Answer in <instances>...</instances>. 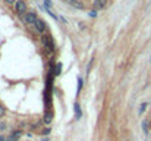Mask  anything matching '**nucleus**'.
<instances>
[{"label":"nucleus","mask_w":151,"mask_h":141,"mask_svg":"<svg viewBox=\"0 0 151 141\" xmlns=\"http://www.w3.org/2000/svg\"><path fill=\"white\" fill-rule=\"evenodd\" d=\"M22 21L27 24V25H34L37 21H38V16L35 12H27L24 16H22Z\"/></svg>","instance_id":"obj_1"},{"label":"nucleus","mask_w":151,"mask_h":141,"mask_svg":"<svg viewBox=\"0 0 151 141\" xmlns=\"http://www.w3.org/2000/svg\"><path fill=\"white\" fill-rule=\"evenodd\" d=\"M15 12L19 16H24L27 13V3L24 0H16V3H15Z\"/></svg>","instance_id":"obj_2"},{"label":"nucleus","mask_w":151,"mask_h":141,"mask_svg":"<svg viewBox=\"0 0 151 141\" xmlns=\"http://www.w3.org/2000/svg\"><path fill=\"white\" fill-rule=\"evenodd\" d=\"M34 27H35V30H37V33H38V34H43V33L46 31V28H47L43 19H38V21L34 24Z\"/></svg>","instance_id":"obj_3"},{"label":"nucleus","mask_w":151,"mask_h":141,"mask_svg":"<svg viewBox=\"0 0 151 141\" xmlns=\"http://www.w3.org/2000/svg\"><path fill=\"white\" fill-rule=\"evenodd\" d=\"M106 4H107V0H94L93 1V6H94L96 10H100L103 7H106Z\"/></svg>","instance_id":"obj_4"},{"label":"nucleus","mask_w":151,"mask_h":141,"mask_svg":"<svg viewBox=\"0 0 151 141\" xmlns=\"http://www.w3.org/2000/svg\"><path fill=\"white\" fill-rule=\"evenodd\" d=\"M73 110H75V119H81V118H82V112H81V109H79V104H78V103H75V104H73Z\"/></svg>","instance_id":"obj_5"},{"label":"nucleus","mask_w":151,"mask_h":141,"mask_svg":"<svg viewBox=\"0 0 151 141\" xmlns=\"http://www.w3.org/2000/svg\"><path fill=\"white\" fill-rule=\"evenodd\" d=\"M69 4H70L72 7H75V9H84V3L79 1V0H73V1H70Z\"/></svg>","instance_id":"obj_6"},{"label":"nucleus","mask_w":151,"mask_h":141,"mask_svg":"<svg viewBox=\"0 0 151 141\" xmlns=\"http://www.w3.org/2000/svg\"><path fill=\"white\" fill-rule=\"evenodd\" d=\"M82 85H84V80L79 77V78H78V94L81 93V90H82Z\"/></svg>","instance_id":"obj_7"},{"label":"nucleus","mask_w":151,"mask_h":141,"mask_svg":"<svg viewBox=\"0 0 151 141\" xmlns=\"http://www.w3.org/2000/svg\"><path fill=\"white\" fill-rule=\"evenodd\" d=\"M54 74H56V75H60V74H62V63H57V65H56Z\"/></svg>","instance_id":"obj_8"},{"label":"nucleus","mask_w":151,"mask_h":141,"mask_svg":"<svg viewBox=\"0 0 151 141\" xmlns=\"http://www.w3.org/2000/svg\"><path fill=\"white\" fill-rule=\"evenodd\" d=\"M142 131H144L145 134H148V121H144V122H142Z\"/></svg>","instance_id":"obj_9"},{"label":"nucleus","mask_w":151,"mask_h":141,"mask_svg":"<svg viewBox=\"0 0 151 141\" xmlns=\"http://www.w3.org/2000/svg\"><path fill=\"white\" fill-rule=\"evenodd\" d=\"M44 122H46V124H50V122H51V113H49V112H47V113L44 115Z\"/></svg>","instance_id":"obj_10"},{"label":"nucleus","mask_w":151,"mask_h":141,"mask_svg":"<svg viewBox=\"0 0 151 141\" xmlns=\"http://www.w3.org/2000/svg\"><path fill=\"white\" fill-rule=\"evenodd\" d=\"M147 106H148L147 103H142V104H141V107H139V115H142V113L145 112V109H147Z\"/></svg>","instance_id":"obj_11"},{"label":"nucleus","mask_w":151,"mask_h":141,"mask_svg":"<svg viewBox=\"0 0 151 141\" xmlns=\"http://www.w3.org/2000/svg\"><path fill=\"white\" fill-rule=\"evenodd\" d=\"M44 4H46V7H47V9H51V6H53L51 0H44Z\"/></svg>","instance_id":"obj_12"},{"label":"nucleus","mask_w":151,"mask_h":141,"mask_svg":"<svg viewBox=\"0 0 151 141\" xmlns=\"http://www.w3.org/2000/svg\"><path fill=\"white\" fill-rule=\"evenodd\" d=\"M50 132H51L50 128H44V129H43V135H49Z\"/></svg>","instance_id":"obj_13"},{"label":"nucleus","mask_w":151,"mask_h":141,"mask_svg":"<svg viewBox=\"0 0 151 141\" xmlns=\"http://www.w3.org/2000/svg\"><path fill=\"white\" fill-rule=\"evenodd\" d=\"M90 16H91V18H96V16H97V10H96V9L91 10V12H90Z\"/></svg>","instance_id":"obj_14"},{"label":"nucleus","mask_w":151,"mask_h":141,"mask_svg":"<svg viewBox=\"0 0 151 141\" xmlns=\"http://www.w3.org/2000/svg\"><path fill=\"white\" fill-rule=\"evenodd\" d=\"M4 115V107H3V104H0V118Z\"/></svg>","instance_id":"obj_15"},{"label":"nucleus","mask_w":151,"mask_h":141,"mask_svg":"<svg viewBox=\"0 0 151 141\" xmlns=\"http://www.w3.org/2000/svg\"><path fill=\"white\" fill-rule=\"evenodd\" d=\"M91 65H93V59L90 60V63H88V66H87V72H90V69H91Z\"/></svg>","instance_id":"obj_16"},{"label":"nucleus","mask_w":151,"mask_h":141,"mask_svg":"<svg viewBox=\"0 0 151 141\" xmlns=\"http://www.w3.org/2000/svg\"><path fill=\"white\" fill-rule=\"evenodd\" d=\"M4 1H6L7 4H15V3H16V0H4Z\"/></svg>","instance_id":"obj_17"},{"label":"nucleus","mask_w":151,"mask_h":141,"mask_svg":"<svg viewBox=\"0 0 151 141\" xmlns=\"http://www.w3.org/2000/svg\"><path fill=\"white\" fill-rule=\"evenodd\" d=\"M4 128H6V125H4V124H3V122H0V131H3V129H4Z\"/></svg>","instance_id":"obj_18"},{"label":"nucleus","mask_w":151,"mask_h":141,"mask_svg":"<svg viewBox=\"0 0 151 141\" xmlns=\"http://www.w3.org/2000/svg\"><path fill=\"white\" fill-rule=\"evenodd\" d=\"M0 141H4V138H3V137H1V135H0Z\"/></svg>","instance_id":"obj_19"},{"label":"nucleus","mask_w":151,"mask_h":141,"mask_svg":"<svg viewBox=\"0 0 151 141\" xmlns=\"http://www.w3.org/2000/svg\"><path fill=\"white\" fill-rule=\"evenodd\" d=\"M41 141H49V140H47V138H43V140H41Z\"/></svg>","instance_id":"obj_20"},{"label":"nucleus","mask_w":151,"mask_h":141,"mask_svg":"<svg viewBox=\"0 0 151 141\" xmlns=\"http://www.w3.org/2000/svg\"><path fill=\"white\" fill-rule=\"evenodd\" d=\"M66 1H68V3H70V1H73V0H66Z\"/></svg>","instance_id":"obj_21"},{"label":"nucleus","mask_w":151,"mask_h":141,"mask_svg":"<svg viewBox=\"0 0 151 141\" xmlns=\"http://www.w3.org/2000/svg\"><path fill=\"white\" fill-rule=\"evenodd\" d=\"M150 60H151V59H150Z\"/></svg>","instance_id":"obj_22"}]
</instances>
